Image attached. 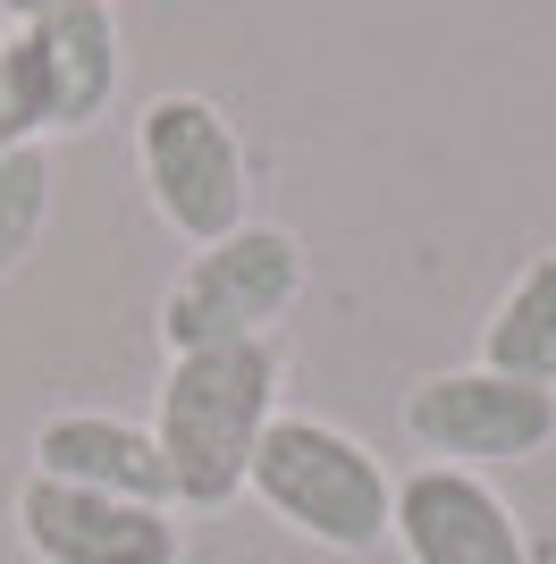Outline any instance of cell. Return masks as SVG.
Instances as JSON below:
<instances>
[{"label": "cell", "instance_id": "1", "mask_svg": "<svg viewBox=\"0 0 556 564\" xmlns=\"http://www.w3.org/2000/svg\"><path fill=\"white\" fill-rule=\"evenodd\" d=\"M278 379H287V346L278 337L169 354L161 397H152V438H161L178 514H228L245 497L261 430L278 422Z\"/></svg>", "mask_w": 556, "mask_h": 564}, {"label": "cell", "instance_id": "2", "mask_svg": "<svg viewBox=\"0 0 556 564\" xmlns=\"http://www.w3.org/2000/svg\"><path fill=\"white\" fill-rule=\"evenodd\" d=\"M245 497L270 522H287L296 540L329 547V556H371L396 514V471L354 430L278 404V422L254 447V471H245Z\"/></svg>", "mask_w": 556, "mask_h": 564}, {"label": "cell", "instance_id": "3", "mask_svg": "<svg viewBox=\"0 0 556 564\" xmlns=\"http://www.w3.org/2000/svg\"><path fill=\"white\" fill-rule=\"evenodd\" d=\"M136 177L143 203L178 245H220L254 219V161L236 118L211 94H152L136 110Z\"/></svg>", "mask_w": 556, "mask_h": 564}, {"label": "cell", "instance_id": "4", "mask_svg": "<svg viewBox=\"0 0 556 564\" xmlns=\"http://www.w3.org/2000/svg\"><path fill=\"white\" fill-rule=\"evenodd\" d=\"M303 295V236L278 219H245L220 245H194L185 270L161 295V346L203 354V346H254L278 337V321Z\"/></svg>", "mask_w": 556, "mask_h": 564}, {"label": "cell", "instance_id": "5", "mask_svg": "<svg viewBox=\"0 0 556 564\" xmlns=\"http://www.w3.org/2000/svg\"><path fill=\"white\" fill-rule=\"evenodd\" d=\"M405 438H414L430 464H532V455L556 447V388H532V379H506L489 362H463V371H430L414 379L405 397Z\"/></svg>", "mask_w": 556, "mask_h": 564}, {"label": "cell", "instance_id": "6", "mask_svg": "<svg viewBox=\"0 0 556 564\" xmlns=\"http://www.w3.org/2000/svg\"><path fill=\"white\" fill-rule=\"evenodd\" d=\"M18 547L34 564H178L185 556V514L178 506H136V497H101L25 471L18 480Z\"/></svg>", "mask_w": 556, "mask_h": 564}, {"label": "cell", "instance_id": "7", "mask_svg": "<svg viewBox=\"0 0 556 564\" xmlns=\"http://www.w3.org/2000/svg\"><path fill=\"white\" fill-rule=\"evenodd\" d=\"M388 540L405 547V564H532V531L506 489H489V471L463 464H414L396 480Z\"/></svg>", "mask_w": 556, "mask_h": 564}, {"label": "cell", "instance_id": "8", "mask_svg": "<svg viewBox=\"0 0 556 564\" xmlns=\"http://www.w3.org/2000/svg\"><path fill=\"white\" fill-rule=\"evenodd\" d=\"M25 34H34V59H43L51 135H85L93 118H110L118 85H127V34H118L110 0H60Z\"/></svg>", "mask_w": 556, "mask_h": 564}, {"label": "cell", "instance_id": "9", "mask_svg": "<svg viewBox=\"0 0 556 564\" xmlns=\"http://www.w3.org/2000/svg\"><path fill=\"white\" fill-rule=\"evenodd\" d=\"M25 455H34L43 480H68V489L136 497V506H178L152 422H127V413H51Z\"/></svg>", "mask_w": 556, "mask_h": 564}, {"label": "cell", "instance_id": "10", "mask_svg": "<svg viewBox=\"0 0 556 564\" xmlns=\"http://www.w3.org/2000/svg\"><path fill=\"white\" fill-rule=\"evenodd\" d=\"M481 362L506 379L556 388V253H532L481 321Z\"/></svg>", "mask_w": 556, "mask_h": 564}, {"label": "cell", "instance_id": "11", "mask_svg": "<svg viewBox=\"0 0 556 564\" xmlns=\"http://www.w3.org/2000/svg\"><path fill=\"white\" fill-rule=\"evenodd\" d=\"M51 194H60V161H51V143H18V152H0V286L34 261V245H43V228H51Z\"/></svg>", "mask_w": 556, "mask_h": 564}, {"label": "cell", "instance_id": "12", "mask_svg": "<svg viewBox=\"0 0 556 564\" xmlns=\"http://www.w3.org/2000/svg\"><path fill=\"white\" fill-rule=\"evenodd\" d=\"M43 9H60V0H0V18H9V25H34Z\"/></svg>", "mask_w": 556, "mask_h": 564}]
</instances>
